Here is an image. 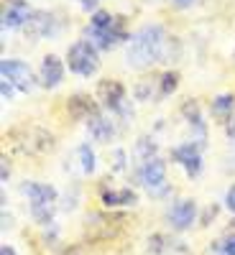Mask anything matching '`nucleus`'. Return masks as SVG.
<instances>
[{
	"label": "nucleus",
	"mask_w": 235,
	"mask_h": 255,
	"mask_svg": "<svg viewBox=\"0 0 235 255\" xmlns=\"http://www.w3.org/2000/svg\"><path fill=\"white\" fill-rule=\"evenodd\" d=\"M169 51H172V38L166 36L161 26L148 23V26H141L128 38L125 64L133 69H148L159 61H166Z\"/></svg>",
	"instance_id": "f257e3e1"
},
{
	"label": "nucleus",
	"mask_w": 235,
	"mask_h": 255,
	"mask_svg": "<svg viewBox=\"0 0 235 255\" xmlns=\"http://www.w3.org/2000/svg\"><path fill=\"white\" fill-rule=\"evenodd\" d=\"M87 36L97 49H113V46L120 44V41L131 38L125 33L123 18L113 15L108 10H95V15L90 18V26H87Z\"/></svg>",
	"instance_id": "f03ea898"
},
{
	"label": "nucleus",
	"mask_w": 235,
	"mask_h": 255,
	"mask_svg": "<svg viewBox=\"0 0 235 255\" xmlns=\"http://www.w3.org/2000/svg\"><path fill=\"white\" fill-rule=\"evenodd\" d=\"M20 194L28 199V207H31V215L38 225H46L51 222V215H54V207H56V199H59V191L51 186V184H41V181H28L20 186Z\"/></svg>",
	"instance_id": "7ed1b4c3"
},
{
	"label": "nucleus",
	"mask_w": 235,
	"mask_h": 255,
	"mask_svg": "<svg viewBox=\"0 0 235 255\" xmlns=\"http://www.w3.org/2000/svg\"><path fill=\"white\" fill-rule=\"evenodd\" d=\"M67 64H69V72H74L77 77H92L100 69L97 46L87 38L77 41V44H72L69 51H67Z\"/></svg>",
	"instance_id": "20e7f679"
},
{
	"label": "nucleus",
	"mask_w": 235,
	"mask_h": 255,
	"mask_svg": "<svg viewBox=\"0 0 235 255\" xmlns=\"http://www.w3.org/2000/svg\"><path fill=\"white\" fill-rule=\"evenodd\" d=\"M0 74H3V79L8 84H13L18 92H31L33 90V69L28 67L26 61L3 59V64H0Z\"/></svg>",
	"instance_id": "39448f33"
},
{
	"label": "nucleus",
	"mask_w": 235,
	"mask_h": 255,
	"mask_svg": "<svg viewBox=\"0 0 235 255\" xmlns=\"http://www.w3.org/2000/svg\"><path fill=\"white\" fill-rule=\"evenodd\" d=\"M138 179L151 194H161V191L166 189V163L156 156L146 158L138 168Z\"/></svg>",
	"instance_id": "423d86ee"
},
{
	"label": "nucleus",
	"mask_w": 235,
	"mask_h": 255,
	"mask_svg": "<svg viewBox=\"0 0 235 255\" xmlns=\"http://www.w3.org/2000/svg\"><path fill=\"white\" fill-rule=\"evenodd\" d=\"M166 222L177 232L189 230L192 225L197 222V204H195V199H177L166 212Z\"/></svg>",
	"instance_id": "0eeeda50"
},
{
	"label": "nucleus",
	"mask_w": 235,
	"mask_h": 255,
	"mask_svg": "<svg viewBox=\"0 0 235 255\" xmlns=\"http://www.w3.org/2000/svg\"><path fill=\"white\" fill-rule=\"evenodd\" d=\"M172 158L187 171V176H197L200 168H202V143L197 140H189V143H182L172 151Z\"/></svg>",
	"instance_id": "6e6552de"
},
{
	"label": "nucleus",
	"mask_w": 235,
	"mask_h": 255,
	"mask_svg": "<svg viewBox=\"0 0 235 255\" xmlns=\"http://www.w3.org/2000/svg\"><path fill=\"white\" fill-rule=\"evenodd\" d=\"M97 100L105 110L110 113H125V87L115 79H102L97 84Z\"/></svg>",
	"instance_id": "1a4fd4ad"
},
{
	"label": "nucleus",
	"mask_w": 235,
	"mask_h": 255,
	"mask_svg": "<svg viewBox=\"0 0 235 255\" xmlns=\"http://www.w3.org/2000/svg\"><path fill=\"white\" fill-rule=\"evenodd\" d=\"M38 79L46 90H54L64 82V61L56 54H46L41 59V69H38Z\"/></svg>",
	"instance_id": "9d476101"
},
{
	"label": "nucleus",
	"mask_w": 235,
	"mask_h": 255,
	"mask_svg": "<svg viewBox=\"0 0 235 255\" xmlns=\"http://www.w3.org/2000/svg\"><path fill=\"white\" fill-rule=\"evenodd\" d=\"M26 33L31 38H51L56 33V18L46 10H33L26 23Z\"/></svg>",
	"instance_id": "9b49d317"
},
{
	"label": "nucleus",
	"mask_w": 235,
	"mask_h": 255,
	"mask_svg": "<svg viewBox=\"0 0 235 255\" xmlns=\"http://www.w3.org/2000/svg\"><path fill=\"white\" fill-rule=\"evenodd\" d=\"M31 8L23 3V0H5L3 8V28H26L28 18H31Z\"/></svg>",
	"instance_id": "f8f14e48"
},
{
	"label": "nucleus",
	"mask_w": 235,
	"mask_h": 255,
	"mask_svg": "<svg viewBox=\"0 0 235 255\" xmlns=\"http://www.w3.org/2000/svg\"><path fill=\"white\" fill-rule=\"evenodd\" d=\"M67 110H69V115H72V118L84 120V123H87L95 113H100V108L92 102V97H87V95H74V97H69Z\"/></svg>",
	"instance_id": "ddd939ff"
},
{
	"label": "nucleus",
	"mask_w": 235,
	"mask_h": 255,
	"mask_svg": "<svg viewBox=\"0 0 235 255\" xmlns=\"http://www.w3.org/2000/svg\"><path fill=\"white\" fill-rule=\"evenodd\" d=\"M138 202V194L133 189H110V191H102V204L108 209H115V207H133Z\"/></svg>",
	"instance_id": "4468645a"
},
{
	"label": "nucleus",
	"mask_w": 235,
	"mask_h": 255,
	"mask_svg": "<svg viewBox=\"0 0 235 255\" xmlns=\"http://www.w3.org/2000/svg\"><path fill=\"white\" fill-rule=\"evenodd\" d=\"M87 128H90V135L100 143H108L113 135H115V125L113 120H108L102 113H95L90 120H87Z\"/></svg>",
	"instance_id": "2eb2a0df"
},
{
	"label": "nucleus",
	"mask_w": 235,
	"mask_h": 255,
	"mask_svg": "<svg viewBox=\"0 0 235 255\" xmlns=\"http://www.w3.org/2000/svg\"><path fill=\"white\" fill-rule=\"evenodd\" d=\"M233 110H235V97H233V95H220V97L212 100V115L228 118Z\"/></svg>",
	"instance_id": "dca6fc26"
},
{
	"label": "nucleus",
	"mask_w": 235,
	"mask_h": 255,
	"mask_svg": "<svg viewBox=\"0 0 235 255\" xmlns=\"http://www.w3.org/2000/svg\"><path fill=\"white\" fill-rule=\"evenodd\" d=\"M77 153H79V163H82V171L84 174H92L95 171V151L90 148V143H82L79 148H77Z\"/></svg>",
	"instance_id": "f3484780"
},
{
	"label": "nucleus",
	"mask_w": 235,
	"mask_h": 255,
	"mask_svg": "<svg viewBox=\"0 0 235 255\" xmlns=\"http://www.w3.org/2000/svg\"><path fill=\"white\" fill-rule=\"evenodd\" d=\"M159 84H161V92H159L161 97L172 95V92L177 90V84H179V77H177V72H166V74H161Z\"/></svg>",
	"instance_id": "a211bd4d"
},
{
	"label": "nucleus",
	"mask_w": 235,
	"mask_h": 255,
	"mask_svg": "<svg viewBox=\"0 0 235 255\" xmlns=\"http://www.w3.org/2000/svg\"><path fill=\"white\" fill-rule=\"evenodd\" d=\"M218 253H220V255H235V235H233V238H228V240H223Z\"/></svg>",
	"instance_id": "6ab92c4d"
},
{
	"label": "nucleus",
	"mask_w": 235,
	"mask_h": 255,
	"mask_svg": "<svg viewBox=\"0 0 235 255\" xmlns=\"http://www.w3.org/2000/svg\"><path fill=\"white\" fill-rule=\"evenodd\" d=\"M225 207H228V209L233 212V215H235V184L225 191Z\"/></svg>",
	"instance_id": "aec40b11"
},
{
	"label": "nucleus",
	"mask_w": 235,
	"mask_h": 255,
	"mask_svg": "<svg viewBox=\"0 0 235 255\" xmlns=\"http://www.w3.org/2000/svg\"><path fill=\"white\" fill-rule=\"evenodd\" d=\"M74 3H79V5L84 8V10H95L100 0H74Z\"/></svg>",
	"instance_id": "412c9836"
},
{
	"label": "nucleus",
	"mask_w": 235,
	"mask_h": 255,
	"mask_svg": "<svg viewBox=\"0 0 235 255\" xmlns=\"http://www.w3.org/2000/svg\"><path fill=\"white\" fill-rule=\"evenodd\" d=\"M13 92H15V87L3 79V100H10V97H13Z\"/></svg>",
	"instance_id": "4be33fe9"
},
{
	"label": "nucleus",
	"mask_w": 235,
	"mask_h": 255,
	"mask_svg": "<svg viewBox=\"0 0 235 255\" xmlns=\"http://www.w3.org/2000/svg\"><path fill=\"white\" fill-rule=\"evenodd\" d=\"M172 3H174L177 8H192V5L197 3V0H172Z\"/></svg>",
	"instance_id": "5701e85b"
},
{
	"label": "nucleus",
	"mask_w": 235,
	"mask_h": 255,
	"mask_svg": "<svg viewBox=\"0 0 235 255\" xmlns=\"http://www.w3.org/2000/svg\"><path fill=\"white\" fill-rule=\"evenodd\" d=\"M0 255H18V253H15L13 245H3V248H0Z\"/></svg>",
	"instance_id": "b1692460"
}]
</instances>
